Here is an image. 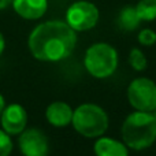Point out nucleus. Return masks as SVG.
<instances>
[{
	"label": "nucleus",
	"mask_w": 156,
	"mask_h": 156,
	"mask_svg": "<svg viewBox=\"0 0 156 156\" xmlns=\"http://www.w3.org/2000/svg\"><path fill=\"white\" fill-rule=\"evenodd\" d=\"M77 44L76 30L67 22L48 21L38 25L29 36L32 55L43 62H59L74 51Z\"/></svg>",
	"instance_id": "nucleus-1"
},
{
	"label": "nucleus",
	"mask_w": 156,
	"mask_h": 156,
	"mask_svg": "<svg viewBox=\"0 0 156 156\" xmlns=\"http://www.w3.org/2000/svg\"><path fill=\"white\" fill-rule=\"evenodd\" d=\"M122 138L126 147L136 151L149 148L156 141V118L154 114L136 111L122 125Z\"/></svg>",
	"instance_id": "nucleus-2"
},
{
	"label": "nucleus",
	"mask_w": 156,
	"mask_h": 156,
	"mask_svg": "<svg viewBox=\"0 0 156 156\" xmlns=\"http://www.w3.org/2000/svg\"><path fill=\"white\" fill-rule=\"evenodd\" d=\"M71 123L83 137L93 138L105 133L108 127V116L101 107L86 103L80 105L73 112Z\"/></svg>",
	"instance_id": "nucleus-3"
},
{
	"label": "nucleus",
	"mask_w": 156,
	"mask_h": 156,
	"mask_svg": "<svg viewBox=\"0 0 156 156\" xmlns=\"http://www.w3.org/2000/svg\"><path fill=\"white\" fill-rule=\"evenodd\" d=\"M85 67L90 76L107 78L112 76L118 66V52L105 43H97L89 47L85 54Z\"/></svg>",
	"instance_id": "nucleus-4"
},
{
	"label": "nucleus",
	"mask_w": 156,
	"mask_h": 156,
	"mask_svg": "<svg viewBox=\"0 0 156 156\" xmlns=\"http://www.w3.org/2000/svg\"><path fill=\"white\" fill-rule=\"evenodd\" d=\"M127 99L137 111L151 112L156 108V83L149 78H136L127 88Z\"/></svg>",
	"instance_id": "nucleus-5"
},
{
	"label": "nucleus",
	"mask_w": 156,
	"mask_h": 156,
	"mask_svg": "<svg viewBox=\"0 0 156 156\" xmlns=\"http://www.w3.org/2000/svg\"><path fill=\"white\" fill-rule=\"evenodd\" d=\"M99 21V10L90 2L80 0L69 7L66 12V22L76 32H85L96 26Z\"/></svg>",
	"instance_id": "nucleus-6"
},
{
	"label": "nucleus",
	"mask_w": 156,
	"mask_h": 156,
	"mask_svg": "<svg viewBox=\"0 0 156 156\" xmlns=\"http://www.w3.org/2000/svg\"><path fill=\"white\" fill-rule=\"evenodd\" d=\"M19 149L23 156H47L48 140L45 134L37 129H29L19 137Z\"/></svg>",
	"instance_id": "nucleus-7"
},
{
	"label": "nucleus",
	"mask_w": 156,
	"mask_h": 156,
	"mask_svg": "<svg viewBox=\"0 0 156 156\" xmlns=\"http://www.w3.org/2000/svg\"><path fill=\"white\" fill-rule=\"evenodd\" d=\"M27 115L23 107L19 104H11L4 110L2 115V126L8 134H18L25 129Z\"/></svg>",
	"instance_id": "nucleus-8"
},
{
	"label": "nucleus",
	"mask_w": 156,
	"mask_h": 156,
	"mask_svg": "<svg viewBox=\"0 0 156 156\" xmlns=\"http://www.w3.org/2000/svg\"><path fill=\"white\" fill-rule=\"evenodd\" d=\"M14 10L25 19H38L45 14L47 0H12Z\"/></svg>",
	"instance_id": "nucleus-9"
},
{
	"label": "nucleus",
	"mask_w": 156,
	"mask_h": 156,
	"mask_svg": "<svg viewBox=\"0 0 156 156\" xmlns=\"http://www.w3.org/2000/svg\"><path fill=\"white\" fill-rule=\"evenodd\" d=\"M73 112L74 111L71 110L69 104L63 101H55L48 105L45 115L51 125L56 127H65L73 119Z\"/></svg>",
	"instance_id": "nucleus-10"
},
{
	"label": "nucleus",
	"mask_w": 156,
	"mask_h": 156,
	"mask_svg": "<svg viewBox=\"0 0 156 156\" xmlns=\"http://www.w3.org/2000/svg\"><path fill=\"white\" fill-rule=\"evenodd\" d=\"M96 156H127L126 144H122L116 140L108 137H101L94 143Z\"/></svg>",
	"instance_id": "nucleus-11"
},
{
	"label": "nucleus",
	"mask_w": 156,
	"mask_h": 156,
	"mask_svg": "<svg viewBox=\"0 0 156 156\" xmlns=\"http://www.w3.org/2000/svg\"><path fill=\"white\" fill-rule=\"evenodd\" d=\"M141 23V19L138 16L136 7L132 5H126L125 8H122L118 16V25L121 29L126 30V32H133L136 30Z\"/></svg>",
	"instance_id": "nucleus-12"
},
{
	"label": "nucleus",
	"mask_w": 156,
	"mask_h": 156,
	"mask_svg": "<svg viewBox=\"0 0 156 156\" xmlns=\"http://www.w3.org/2000/svg\"><path fill=\"white\" fill-rule=\"evenodd\" d=\"M136 11L141 21H154L156 19V0H140Z\"/></svg>",
	"instance_id": "nucleus-13"
},
{
	"label": "nucleus",
	"mask_w": 156,
	"mask_h": 156,
	"mask_svg": "<svg viewBox=\"0 0 156 156\" xmlns=\"http://www.w3.org/2000/svg\"><path fill=\"white\" fill-rule=\"evenodd\" d=\"M129 63L134 70L143 71L147 67V58L140 49L133 48L129 54Z\"/></svg>",
	"instance_id": "nucleus-14"
},
{
	"label": "nucleus",
	"mask_w": 156,
	"mask_h": 156,
	"mask_svg": "<svg viewBox=\"0 0 156 156\" xmlns=\"http://www.w3.org/2000/svg\"><path fill=\"white\" fill-rule=\"evenodd\" d=\"M138 41H140L141 45H152L156 43V33L151 29H143L138 33Z\"/></svg>",
	"instance_id": "nucleus-15"
},
{
	"label": "nucleus",
	"mask_w": 156,
	"mask_h": 156,
	"mask_svg": "<svg viewBox=\"0 0 156 156\" xmlns=\"http://www.w3.org/2000/svg\"><path fill=\"white\" fill-rule=\"evenodd\" d=\"M12 151V143H11L8 133L0 130V156H8Z\"/></svg>",
	"instance_id": "nucleus-16"
},
{
	"label": "nucleus",
	"mask_w": 156,
	"mask_h": 156,
	"mask_svg": "<svg viewBox=\"0 0 156 156\" xmlns=\"http://www.w3.org/2000/svg\"><path fill=\"white\" fill-rule=\"evenodd\" d=\"M12 3V0H0V10H4L5 7H8V5Z\"/></svg>",
	"instance_id": "nucleus-17"
},
{
	"label": "nucleus",
	"mask_w": 156,
	"mask_h": 156,
	"mask_svg": "<svg viewBox=\"0 0 156 156\" xmlns=\"http://www.w3.org/2000/svg\"><path fill=\"white\" fill-rule=\"evenodd\" d=\"M3 49H4V38H3V34L0 33V55H2Z\"/></svg>",
	"instance_id": "nucleus-18"
},
{
	"label": "nucleus",
	"mask_w": 156,
	"mask_h": 156,
	"mask_svg": "<svg viewBox=\"0 0 156 156\" xmlns=\"http://www.w3.org/2000/svg\"><path fill=\"white\" fill-rule=\"evenodd\" d=\"M3 110H4V99H3V96L0 94V114H2Z\"/></svg>",
	"instance_id": "nucleus-19"
},
{
	"label": "nucleus",
	"mask_w": 156,
	"mask_h": 156,
	"mask_svg": "<svg viewBox=\"0 0 156 156\" xmlns=\"http://www.w3.org/2000/svg\"><path fill=\"white\" fill-rule=\"evenodd\" d=\"M154 115H155V118H156V108L154 110Z\"/></svg>",
	"instance_id": "nucleus-20"
}]
</instances>
